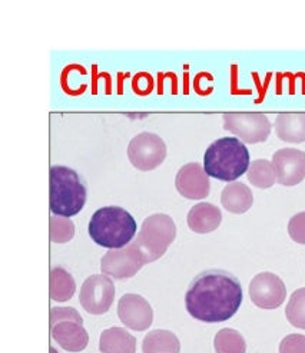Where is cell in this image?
I'll return each mask as SVG.
<instances>
[{
    "mask_svg": "<svg viewBox=\"0 0 305 353\" xmlns=\"http://www.w3.org/2000/svg\"><path fill=\"white\" fill-rule=\"evenodd\" d=\"M277 183L285 187L299 184L305 179V152L295 148H281L273 155Z\"/></svg>",
    "mask_w": 305,
    "mask_h": 353,
    "instance_id": "14",
    "label": "cell"
},
{
    "mask_svg": "<svg viewBox=\"0 0 305 353\" xmlns=\"http://www.w3.org/2000/svg\"><path fill=\"white\" fill-rule=\"evenodd\" d=\"M274 128L284 143H305V112H281L277 115Z\"/></svg>",
    "mask_w": 305,
    "mask_h": 353,
    "instance_id": "16",
    "label": "cell"
},
{
    "mask_svg": "<svg viewBox=\"0 0 305 353\" xmlns=\"http://www.w3.org/2000/svg\"><path fill=\"white\" fill-rule=\"evenodd\" d=\"M224 130L234 134L244 144L264 143L271 134V122L261 112H227Z\"/></svg>",
    "mask_w": 305,
    "mask_h": 353,
    "instance_id": "7",
    "label": "cell"
},
{
    "mask_svg": "<svg viewBox=\"0 0 305 353\" xmlns=\"http://www.w3.org/2000/svg\"><path fill=\"white\" fill-rule=\"evenodd\" d=\"M87 190L81 175L69 167L53 165L49 170V207L55 216L74 217L85 207Z\"/></svg>",
    "mask_w": 305,
    "mask_h": 353,
    "instance_id": "4",
    "label": "cell"
},
{
    "mask_svg": "<svg viewBox=\"0 0 305 353\" xmlns=\"http://www.w3.org/2000/svg\"><path fill=\"white\" fill-rule=\"evenodd\" d=\"M248 181L257 188H271L277 183V172L273 161L270 160H255L251 163L246 172Z\"/></svg>",
    "mask_w": 305,
    "mask_h": 353,
    "instance_id": "21",
    "label": "cell"
},
{
    "mask_svg": "<svg viewBox=\"0 0 305 353\" xmlns=\"http://www.w3.org/2000/svg\"><path fill=\"white\" fill-rule=\"evenodd\" d=\"M251 165L249 151L237 137L220 138L207 148L204 155L205 172L225 183H234L248 172Z\"/></svg>",
    "mask_w": 305,
    "mask_h": 353,
    "instance_id": "2",
    "label": "cell"
},
{
    "mask_svg": "<svg viewBox=\"0 0 305 353\" xmlns=\"http://www.w3.org/2000/svg\"><path fill=\"white\" fill-rule=\"evenodd\" d=\"M280 353H305L304 334H288L280 343Z\"/></svg>",
    "mask_w": 305,
    "mask_h": 353,
    "instance_id": "25",
    "label": "cell"
},
{
    "mask_svg": "<svg viewBox=\"0 0 305 353\" xmlns=\"http://www.w3.org/2000/svg\"><path fill=\"white\" fill-rule=\"evenodd\" d=\"M222 221L220 207L211 203H198L188 213V225L193 233L208 234L217 230Z\"/></svg>",
    "mask_w": 305,
    "mask_h": 353,
    "instance_id": "15",
    "label": "cell"
},
{
    "mask_svg": "<svg viewBox=\"0 0 305 353\" xmlns=\"http://www.w3.org/2000/svg\"><path fill=\"white\" fill-rule=\"evenodd\" d=\"M288 234L295 243L305 244V211L291 217L288 223Z\"/></svg>",
    "mask_w": 305,
    "mask_h": 353,
    "instance_id": "26",
    "label": "cell"
},
{
    "mask_svg": "<svg viewBox=\"0 0 305 353\" xmlns=\"http://www.w3.org/2000/svg\"><path fill=\"white\" fill-rule=\"evenodd\" d=\"M128 158L136 170L152 171L165 161L167 145L159 135L154 132H140L131 139Z\"/></svg>",
    "mask_w": 305,
    "mask_h": 353,
    "instance_id": "8",
    "label": "cell"
},
{
    "mask_svg": "<svg viewBox=\"0 0 305 353\" xmlns=\"http://www.w3.org/2000/svg\"><path fill=\"white\" fill-rule=\"evenodd\" d=\"M118 317L128 329L143 332L154 322V310L145 297L127 293L118 302Z\"/></svg>",
    "mask_w": 305,
    "mask_h": 353,
    "instance_id": "12",
    "label": "cell"
},
{
    "mask_svg": "<svg viewBox=\"0 0 305 353\" xmlns=\"http://www.w3.org/2000/svg\"><path fill=\"white\" fill-rule=\"evenodd\" d=\"M175 187L188 200H204L211 191L209 175L198 163L185 164L176 174Z\"/></svg>",
    "mask_w": 305,
    "mask_h": 353,
    "instance_id": "13",
    "label": "cell"
},
{
    "mask_svg": "<svg viewBox=\"0 0 305 353\" xmlns=\"http://www.w3.org/2000/svg\"><path fill=\"white\" fill-rule=\"evenodd\" d=\"M176 237V225L172 217L156 213L143 220L136 239L131 241L143 263L149 264L162 257Z\"/></svg>",
    "mask_w": 305,
    "mask_h": 353,
    "instance_id": "5",
    "label": "cell"
},
{
    "mask_svg": "<svg viewBox=\"0 0 305 353\" xmlns=\"http://www.w3.org/2000/svg\"><path fill=\"white\" fill-rule=\"evenodd\" d=\"M143 353H179L181 352V342L171 330L155 329L148 332L142 342Z\"/></svg>",
    "mask_w": 305,
    "mask_h": 353,
    "instance_id": "19",
    "label": "cell"
},
{
    "mask_svg": "<svg viewBox=\"0 0 305 353\" xmlns=\"http://www.w3.org/2000/svg\"><path fill=\"white\" fill-rule=\"evenodd\" d=\"M242 297V286L234 274L212 269L191 281L185 293V307L195 321L221 323L238 312Z\"/></svg>",
    "mask_w": 305,
    "mask_h": 353,
    "instance_id": "1",
    "label": "cell"
},
{
    "mask_svg": "<svg viewBox=\"0 0 305 353\" xmlns=\"http://www.w3.org/2000/svg\"><path fill=\"white\" fill-rule=\"evenodd\" d=\"M49 352H50V353H58V350H56L55 347H50V349H49Z\"/></svg>",
    "mask_w": 305,
    "mask_h": 353,
    "instance_id": "27",
    "label": "cell"
},
{
    "mask_svg": "<svg viewBox=\"0 0 305 353\" xmlns=\"http://www.w3.org/2000/svg\"><path fill=\"white\" fill-rule=\"evenodd\" d=\"M49 236L53 243H67L75 236V224L67 217L52 216L49 220Z\"/></svg>",
    "mask_w": 305,
    "mask_h": 353,
    "instance_id": "24",
    "label": "cell"
},
{
    "mask_svg": "<svg viewBox=\"0 0 305 353\" xmlns=\"http://www.w3.org/2000/svg\"><path fill=\"white\" fill-rule=\"evenodd\" d=\"M285 316L294 327L305 330V288L295 290L285 307Z\"/></svg>",
    "mask_w": 305,
    "mask_h": 353,
    "instance_id": "23",
    "label": "cell"
},
{
    "mask_svg": "<svg viewBox=\"0 0 305 353\" xmlns=\"http://www.w3.org/2000/svg\"><path fill=\"white\" fill-rule=\"evenodd\" d=\"M115 293V285L109 276L94 274L83 281L79 300L87 313L99 316L112 307Z\"/></svg>",
    "mask_w": 305,
    "mask_h": 353,
    "instance_id": "9",
    "label": "cell"
},
{
    "mask_svg": "<svg viewBox=\"0 0 305 353\" xmlns=\"http://www.w3.org/2000/svg\"><path fill=\"white\" fill-rule=\"evenodd\" d=\"M213 349L217 353H245L246 342L238 330L224 327L215 334Z\"/></svg>",
    "mask_w": 305,
    "mask_h": 353,
    "instance_id": "22",
    "label": "cell"
},
{
    "mask_svg": "<svg viewBox=\"0 0 305 353\" xmlns=\"http://www.w3.org/2000/svg\"><path fill=\"white\" fill-rule=\"evenodd\" d=\"M249 297L257 307L274 310L284 303L286 297V288L281 277L270 272H264L251 280Z\"/></svg>",
    "mask_w": 305,
    "mask_h": 353,
    "instance_id": "10",
    "label": "cell"
},
{
    "mask_svg": "<svg viewBox=\"0 0 305 353\" xmlns=\"http://www.w3.org/2000/svg\"><path fill=\"white\" fill-rule=\"evenodd\" d=\"M76 292L75 279L63 268H53L49 276V294L56 302H67Z\"/></svg>",
    "mask_w": 305,
    "mask_h": 353,
    "instance_id": "20",
    "label": "cell"
},
{
    "mask_svg": "<svg viewBox=\"0 0 305 353\" xmlns=\"http://www.w3.org/2000/svg\"><path fill=\"white\" fill-rule=\"evenodd\" d=\"M136 228L135 219L127 210L118 205H107L95 211L89 221L87 232L98 245L118 250L134 240Z\"/></svg>",
    "mask_w": 305,
    "mask_h": 353,
    "instance_id": "3",
    "label": "cell"
},
{
    "mask_svg": "<svg viewBox=\"0 0 305 353\" xmlns=\"http://www.w3.org/2000/svg\"><path fill=\"white\" fill-rule=\"evenodd\" d=\"M221 204L232 214H244L254 204L253 191L244 183H228L221 194Z\"/></svg>",
    "mask_w": 305,
    "mask_h": 353,
    "instance_id": "17",
    "label": "cell"
},
{
    "mask_svg": "<svg viewBox=\"0 0 305 353\" xmlns=\"http://www.w3.org/2000/svg\"><path fill=\"white\" fill-rule=\"evenodd\" d=\"M143 266L142 257L129 243L127 247L118 250H109L101 260V272L115 280H125L134 277Z\"/></svg>",
    "mask_w": 305,
    "mask_h": 353,
    "instance_id": "11",
    "label": "cell"
},
{
    "mask_svg": "<svg viewBox=\"0 0 305 353\" xmlns=\"http://www.w3.org/2000/svg\"><path fill=\"white\" fill-rule=\"evenodd\" d=\"M101 353H135L136 339L123 327H109L101 333L99 338Z\"/></svg>",
    "mask_w": 305,
    "mask_h": 353,
    "instance_id": "18",
    "label": "cell"
},
{
    "mask_svg": "<svg viewBox=\"0 0 305 353\" xmlns=\"http://www.w3.org/2000/svg\"><path fill=\"white\" fill-rule=\"evenodd\" d=\"M50 334L66 352H82L89 343V334L83 327V319L74 307L50 309Z\"/></svg>",
    "mask_w": 305,
    "mask_h": 353,
    "instance_id": "6",
    "label": "cell"
}]
</instances>
